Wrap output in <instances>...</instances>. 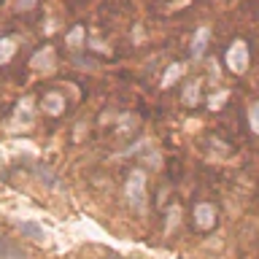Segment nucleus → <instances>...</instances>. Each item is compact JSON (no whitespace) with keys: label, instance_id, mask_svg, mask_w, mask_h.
<instances>
[{"label":"nucleus","instance_id":"obj_1","mask_svg":"<svg viewBox=\"0 0 259 259\" xmlns=\"http://www.w3.org/2000/svg\"><path fill=\"white\" fill-rule=\"evenodd\" d=\"M124 197L130 202V208H135V210L146 208V173H143V170H133V173L127 176Z\"/></svg>","mask_w":259,"mask_h":259},{"label":"nucleus","instance_id":"obj_2","mask_svg":"<svg viewBox=\"0 0 259 259\" xmlns=\"http://www.w3.org/2000/svg\"><path fill=\"white\" fill-rule=\"evenodd\" d=\"M227 65H230V70L232 73H246L248 70V46H246V40H235V44L227 49Z\"/></svg>","mask_w":259,"mask_h":259},{"label":"nucleus","instance_id":"obj_3","mask_svg":"<svg viewBox=\"0 0 259 259\" xmlns=\"http://www.w3.org/2000/svg\"><path fill=\"white\" fill-rule=\"evenodd\" d=\"M194 227H200V230L216 227V205H210V202H197V205H194Z\"/></svg>","mask_w":259,"mask_h":259},{"label":"nucleus","instance_id":"obj_4","mask_svg":"<svg viewBox=\"0 0 259 259\" xmlns=\"http://www.w3.org/2000/svg\"><path fill=\"white\" fill-rule=\"evenodd\" d=\"M30 65H32L35 70H52V68H54V49H52V46H44L40 52L32 54Z\"/></svg>","mask_w":259,"mask_h":259},{"label":"nucleus","instance_id":"obj_5","mask_svg":"<svg viewBox=\"0 0 259 259\" xmlns=\"http://www.w3.org/2000/svg\"><path fill=\"white\" fill-rule=\"evenodd\" d=\"M208 40H210V27H200L197 32H194V38H192V57L194 60H200V57L205 54Z\"/></svg>","mask_w":259,"mask_h":259},{"label":"nucleus","instance_id":"obj_6","mask_svg":"<svg viewBox=\"0 0 259 259\" xmlns=\"http://www.w3.org/2000/svg\"><path fill=\"white\" fill-rule=\"evenodd\" d=\"M44 108H46V113H52V116H60L62 108H65V97L60 92H49L44 97Z\"/></svg>","mask_w":259,"mask_h":259},{"label":"nucleus","instance_id":"obj_7","mask_svg":"<svg viewBox=\"0 0 259 259\" xmlns=\"http://www.w3.org/2000/svg\"><path fill=\"white\" fill-rule=\"evenodd\" d=\"M0 259H24V254L16 243H11L8 238H0Z\"/></svg>","mask_w":259,"mask_h":259},{"label":"nucleus","instance_id":"obj_8","mask_svg":"<svg viewBox=\"0 0 259 259\" xmlns=\"http://www.w3.org/2000/svg\"><path fill=\"white\" fill-rule=\"evenodd\" d=\"M19 230H22V235H27V238H32V240H46V230L35 222H22Z\"/></svg>","mask_w":259,"mask_h":259},{"label":"nucleus","instance_id":"obj_9","mask_svg":"<svg viewBox=\"0 0 259 259\" xmlns=\"http://www.w3.org/2000/svg\"><path fill=\"white\" fill-rule=\"evenodd\" d=\"M16 54V44L11 38H0V65H6Z\"/></svg>","mask_w":259,"mask_h":259},{"label":"nucleus","instance_id":"obj_10","mask_svg":"<svg viewBox=\"0 0 259 259\" xmlns=\"http://www.w3.org/2000/svg\"><path fill=\"white\" fill-rule=\"evenodd\" d=\"M181 73H184V65H178V62H176V65H170V68L165 70V76H162V87L167 89L170 84H176V81L181 78Z\"/></svg>","mask_w":259,"mask_h":259},{"label":"nucleus","instance_id":"obj_11","mask_svg":"<svg viewBox=\"0 0 259 259\" xmlns=\"http://www.w3.org/2000/svg\"><path fill=\"white\" fill-rule=\"evenodd\" d=\"M84 38H87V32H84V27L81 24H76L70 32H68V46L70 49H78V46H84Z\"/></svg>","mask_w":259,"mask_h":259},{"label":"nucleus","instance_id":"obj_12","mask_svg":"<svg viewBox=\"0 0 259 259\" xmlns=\"http://www.w3.org/2000/svg\"><path fill=\"white\" fill-rule=\"evenodd\" d=\"M197 97H200V81H194V84L186 87V92H184V103H197Z\"/></svg>","mask_w":259,"mask_h":259},{"label":"nucleus","instance_id":"obj_13","mask_svg":"<svg viewBox=\"0 0 259 259\" xmlns=\"http://www.w3.org/2000/svg\"><path fill=\"white\" fill-rule=\"evenodd\" d=\"M248 124H251V130L259 135V103H254L248 108Z\"/></svg>","mask_w":259,"mask_h":259},{"label":"nucleus","instance_id":"obj_14","mask_svg":"<svg viewBox=\"0 0 259 259\" xmlns=\"http://www.w3.org/2000/svg\"><path fill=\"white\" fill-rule=\"evenodd\" d=\"M224 100H227V92H219V95H213V97L208 100V105L216 111V108H222V105H224Z\"/></svg>","mask_w":259,"mask_h":259},{"label":"nucleus","instance_id":"obj_15","mask_svg":"<svg viewBox=\"0 0 259 259\" xmlns=\"http://www.w3.org/2000/svg\"><path fill=\"white\" fill-rule=\"evenodd\" d=\"M35 3L38 0H16V8L19 11H30V8H35Z\"/></svg>","mask_w":259,"mask_h":259},{"label":"nucleus","instance_id":"obj_16","mask_svg":"<svg viewBox=\"0 0 259 259\" xmlns=\"http://www.w3.org/2000/svg\"><path fill=\"white\" fill-rule=\"evenodd\" d=\"M176 224H178V208L173 205V208H170V219H167V230H173Z\"/></svg>","mask_w":259,"mask_h":259},{"label":"nucleus","instance_id":"obj_17","mask_svg":"<svg viewBox=\"0 0 259 259\" xmlns=\"http://www.w3.org/2000/svg\"><path fill=\"white\" fill-rule=\"evenodd\" d=\"M105 259H116V256H105Z\"/></svg>","mask_w":259,"mask_h":259}]
</instances>
